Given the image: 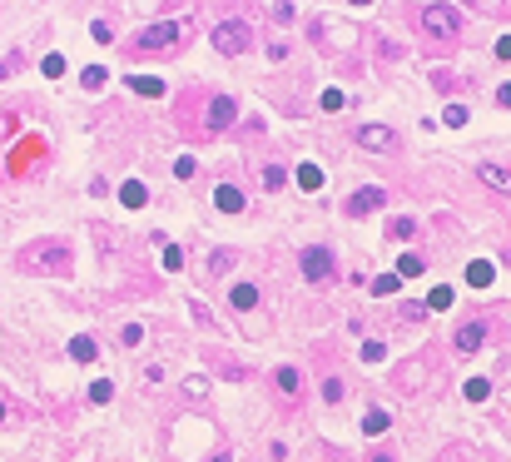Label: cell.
Wrapping results in <instances>:
<instances>
[{"instance_id":"6da1fadb","label":"cell","mask_w":511,"mask_h":462,"mask_svg":"<svg viewBox=\"0 0 511 462\" xmlns=\"http://www.w3.org/2000/svg\"><path fill=\"white\" fill-rule=\"evenodd\" d=\"M20 268H25V273H65V268H70V243H60V238L30 243V248L20 253Z\"/></svg>"},{"instance_id":"7a4b0ae2","label":"cell","mask_w":511,"mask_h":462,"mask_svg":"<svg viewBox=\"0 0 511 462\" xmlns=\"http://www.w3.org/2000/svg\"><path fill=\"white\" fill-rule=\"evenodd\" d=\"M189 35V25H174V20H159V25H149L139 40H134V55H179L174 45Z\"/></svg>"},{"instance_id":"3957f363","label":"cell","mask_w":511,"mask_h":462,"mask_svg":"<svg viewBox=\"0 0 511 462\" xmlns=\"http://www.w3.org/2000/svg\"><path fill=\"white\" fill-rule=\"evenodd\" d=\"M417 20H422V30H427L432 40H442V45H452V40L462 35V10H457V5H427Z\"/></svg>"},{"instance_id":"277c9868","label":"cell","mask_w":511,"mask_h":462,"mask_svg":"<svg viewBox=\"0 0 511 462\" xmlns=\"http://www.w3.org/2000/svg\"><path fill=\"white\" fill-rule=\"evenodd\" d=\"M213 50L218 55H243L248 50V25L243 20H218L213 25Z\"/></svg>"},{"instance_id":"5b68a950","label":"cell","mask_w":511,"mask_h":462,"mask_svg":"<svg viewBox=\"0 0 511 462\" xmlns=\"http://www.w3.org/2000/svg\"><path fill=\"white\" fill-rule=\"evenodd\" d=\"M303 278L308 283H328V278H333V253H328L323 243L303 248Z\"/></svg>"},{"instance_id":"8992f818","label":"cell","mask_w":511,"mask_h":462,"mask_svg":"<svg viewBox=\"0 0 511 462\" xmlns=\"http://www.w3.org/2000/svg\"><path fill=\"white\" fill-rule=\"evenodd\" d=\"M233 119H238V105H233V95H213V100H208V134H223Z\"/></svg>"},{"instance_id":"52a82bcc","label":"cell","mask_w":511,"mask_h":462,"mask_svg":"<svg viewBox=\"0 0 511 462\" xmlns=\"http://www.w3.org/2000/svg\"><path fill=\"white\" fill-rule=\"evenodd\" d=\"M353 139L363 144V149H373V154H393V129H383V124H363V129H353Z\"/></svg>"},{"instance_id":"ba28073f","label":"cell","mask_w":511,"mask_h":462,"mask_svg":"<svg viewBox=\"0 0 511 462\" xmlns=\"http://www.w3.org/2000/svg\"><path fill=\"white\" fill-rule=\"evenodd\" d=\"M373 209H388V189H358L343 199V214H373Z\"/></svg>"},{"instance_id":"9c48e42d","label":"cell","mask_w":511,"mask_h":462,"mask_svg":"<svg viewBox=\"0 0 511 462\" xmlns=\"http://www.w3.org/2000/svg\"><path fill=\"white\" fill-rule=\"evenodd\" d=\"M482 343H487V323H482V318H472V323L457 328V348H462V353H477Z\"/></svg>"},{"instance_id":"30bf717a","label":"cell","mask_w":511,"mask_h":462,"mask_svg":"<svg viewBox=\"0 0 511 462\" xmlns=\"http://www.w3.org/2000/svg\"><path fill=\"white\" fill-rule=\"evenodd\" d=\"M119 204H124V209H144V204H149V189H144L139 179H129V184L119 189Z\"/></svg>"},{"instance_id":"8fae6325","label":"cell","mask_w":511,"mask_h":462,"mask_svg":"<svg viewBox=\"0 0 511 462\" xmlns=\"http://www.w3.org/2000/svg\"><path fill=\"white\" fill-rule=\"evenodd\" d=\"M213 204H218L223 214H238V209H243V194H238L233 184H218V189H213Z\"/></svg>"},{"instance_id":"7c38bea8","label":"cell","mask_w":511,"mask_h":462,"mask_svg":"<svg viewBox=\"0 0 511 462\" xmlns=\"http://www.w3.org/2000/svg\"><path fill=\"white\" fill-rule=\"evenodd\" d=\"M273 383H278V388H283V393H288V398H298V388H303V373H298V368H288V363H283V368H273Z\"/></svg>"},{"instance_id":"4fadbf2b","label":"cell","mask_w":511,"mask_h":462,"mask_svg":"<svg viewBox=\"0 0 511 462\" xmlns=\"http://www.w3.org/2000/svg\"><path fill=\"white\" fill-rule=\"evenodd\" d=\"M95 353H100V348H95L90 333H75V338H70V358H75V363H95Z\"/></svg>"},{"instance_id":"5bb4252c","label":"cell","mask_w":511,"mask_h":462,"mask_svg":"<svg viewBox=\"0 0 511 462\" xmlns=\"http://www.w3.org/2000/svg\"><path fill=\"white\" fill-rule=\"evenodd\" d=\"M492 273H497V268H492L487 258H472V263H467V283H477V288H487V283H492Z\"/></svg>"},{"instance_id":"9a60e30c","label":"cell","mask_w":511,"mask_h":462,"mask_svg":"<svg viewBox=\"0 0 511 462\" xmlns=\"http://www.w3.org/2000/svg\"><path fill=\"white\" fill-rule=\"evenodd\" d=\"M228 303H233V308H253V303H258V288H253V283H233V288H228Z\"/></svg>"},{"instance_id":"2e32d148","label":"cell","mask_w":511,"mask_h":462,"mask_svg":"<svg viewBox=\"0 0 511 462\" xmlns=\"http://www.w3.org/2000/svg\"><path fill=\"white\" fill-rule=\"evenodd\" d=\"M388 423H393V413H388V408L363 413V433H373V438H378V433H388Z\"/></svg>"},{"instance_id":"e0dca14e","label":"cell","mask_w":511,"mask_h":462,"mask_svg":"<svg viewBox=\"0 0 511 462\" xmlns=\"http://www.w3.org/2000/svg\"><path fill=\"white\" fill-rule=\"evenodd\" d=\"M477 174H482V179H487L492 189H507V194H511V174H507V169H502V164H482Z\"/></svg>"},{"instance_id":"ac0fdd59","label":"cell","mask_w":511,"mask_h":462,"mask_svg":"<svg viewBox=\"0 0 511 462\" xmlns=\"http://www.w3.org/2000/svg\"><path fill=\"white\" fill-rule=\"evenodd\" d=\"M323 179H328V174H323L313 159H308V164H298V184H303L308 194H313V189H323Z\"/></svg>"},{"instance_id":"d6986e66","label":"cell","mask_w":511,"mask_h":462,"mask_svg":"<svg viewBox=\"0 0 511 462\" xmlns=\"http://www.w3.org/2000/svg\"><path fill=\"white\" fill-rule=\"evenodd\" d=\"M129 90H134V95H164V80H149V75H129Z\"/></svg>"},{"instance_id":"ffe728a7","label":"cell","mask_w":511,"mask_h":462,"mask_svg":"<svg viewBox=\"0 0 511 462\" xmlns=\"http://www.w3.org/2000/svg\"><path fill=\"white\" fill-rule=\"evenodd\" d=\"M398 288H403L398 273H378V278H373V293H378V298H388V293H398Z\"/></svg>"},{"instance_id":"44dd1931","label":"cell","mask_w":511,"mask_h":462,"mask_svg":"<svg viewBox=\"0 0 511 462\" xmlns=\"http://www.w3.org/2000/svg\"><path fill=\"white\" fill-rule=\"evenodd\" d=\"M462 393H467V403H482V398L492 393V383H487V378H467V388H462Z\"/></svg>"},{"instance_id":"7402d4cb","label":"cell","mask_w":511,"mask_h":462,"mask_svg":"<svg viewBox=\"0 0 511 462\" xmlns=\"http://www.w3.org/2000/svg\"><path fill=\"white\" fill-rule=\"evenodd\" d=\"M40 70H45V80H60V75H65V55H45Z\"/></svg>"},{"instance_id":"603a6c76","label":"cell","mask_w":511,"mask_h":462,"mask_svg":"<svg viewBox=\"0 0 511 462\" xmlns=\"http://www.w3.org/2000/svg\"><path fill=\"white\" fill-rule=\"evenodd\" d=\"M442 308H452V288H432V298H427V313H442Z\"/></svg>"},{"instance_id":"cb8c5ba5","label":"cell","mask_w":511,"mask_h":462,"mask_svg":"<svg viewBox=\"0 0 511 462\" xmlns=\"http://www.w3.org/2000/svg\"><path fill=\"white\" fill-rule=\"evenodd\" d=\"M422 273V258L417 253H403V263H398V278H417Z\"/></svg>"},{"instance_id":"d4e9b609","label":"cell","mask_w":511,"mask_h":462,"mask_svg":"<svg viewBox=\"0 0 511 462\" xmlns=\"http://www.w3.org/2000/svg\"><path fill=\"white\" fill-rule=\"evenodd\" d=\"M104 80H109V75H104L100 65H90V70H85V75H80V85H85V90H100Z\"/></svg>"},{"instance_id":"484cf974","label":"cell","mask_w":511,"mask_h":462,"mask_svg":"<svg viewBox=\"0 0 511 462\" xmlns=\"http://www.w3.org/2000/svg\"><path fill=\"white\" fill-rule=\"evenodd\" d=\"M109 398H114V383H109V378H100V383L90 388V403H109Z\"/></svg>"},{"instance_id":"4316f807","label":"cell","mask_w":511,"mask_h":462,"mask_svg":"<svg viewBox=\"0 0 511 462\" xmlns=\"http://www.w3.org/2000/svg\"><path fill=\"white\" fill-rule=\"evenodd\" d=\"M283 179H288V174H283L278 164H268V169H263V189H283Z\"/></svg>"},{"instance_id":"83f0119b","label":"cell","mask_w":511,"mask_h":462,"mask_svg":"<svg viewBox=\"0 0 511 462\" xmlns=\"http://www.w3.org/2000/svg\"><path fill=\"white\" fill-rule=\"evenodd\" d=\"M383 358H388V348L378 343V338H373V343H363V363H383Z\"/></svg>"},{"instance_id":"f1b7e54d","label":"cell","mask_w":511,"mask_h":462,"mask_svg":"<svg viewBox=\"0 0 511 462\" xmlns=\"http://www.w3.org/2000/svg\"><path fill=\"white\" fill-rule=\"evenodd\" d=\"M343 100H348L343 90H323V110H328V115H333V110H343Z\"/></svg>"},{"instance_id":"f546056e","label":"cell","mask_w":511,"mask_h":462,"mask_svg":"<svg viewBox=\"0 0 511 462\" xmlns=\"http://www.w3.org/2000/svg\"><path fill=\"white\" fill-rule=\"evenodd\" d=\"M174 174H179V179H194V174H199V164H194V154H184V159L174 164Z\"/></svg>"},{"instance_id":"4dcf8cb0","label":"cell","mask_w":511,"mask_h":462,"mask_svg":"<svg viewBox=\"0 0 511 462\" xmlns=\"http://www.w3.org/2000/svg\"><path fill=\"white\" fill-rule=\"evenodd\" d=\"M90 30H95V40H100V45H109V40H114V30H109V20H95Z\"/></svg>"},{"instance_id":"1f68e13d","label":"cell","mask_w":511,"mask_h":462,"mask_svg":"<svg viewBox=\"0 0 511 462\" xmlns=\"http://www.w3.org/2000/svg\"><path fill=\"white\" fill-rule=\"evenodd\" d=\"M442 119H447V124H467V105H447V115H442Z\"/></svg>"},{"instance_id":"d6a6232c","label":"cell","mask_w":511,"mask_h":462,"mask_svg":"<svg viewBox=\"0 0 511 462\" xmlns=\"http://www.w3.org/2000/svg\"><path fill=\"white\" fill-rule=\"evenodd\" d=\"M323 398H328V403H338V398H343V383H338V378H328V383H323Z\"/></svg>"},{"instance_id":"836d02e7","label":"cell","mask_w":511,"mask_h":462,"mask_svg":"<svg viewBox=\"0 0 511 462\" xmlns=\"http://www.w3.org/2000/svg\"><path fill=\"white\" fill-rule=\"evenodd\" d=\"M184 393H189V398H204L208 383H204V378H189V383H184Z\"/></svg>"},{"instance_id":"e575fe53","label":"cell","mask_w":511,"mask_h":462,"mask_svg":"<svg viewBox=\"0 0 511 462\" xmlns=\"http://www.w3.org/2000/svg\"><path fill=\"white\" fill-rule=\"evenodd\" d=\"M412 229H417V224H412V219H393V238H408Z\"/></svg>"},{"instance_id":"d590c367","label":"cell","mask_w":511,"mask_h":462,"mask_svg":"<svg viewBox=\"0 0 511 462\" xmlns=\"http://www.w3.org/2000/svg\"><path fill=\"white\" fill-rule=\"evenodd\" d=\"M164 268H184V253L179 248H164Z\"/></svg>"},{"instance_id":"8d00e7d4","label":"cell","mask_w":511,"mask_h":462,"mask_svg":"<svg viewBox=\"0 0 511 462\" xmlns=\"http://www.w3.org/2000/svg\"><path fill=\"white\" fill-rule=\"evenodd\" d=\"M15 70H20V55H5V60H0V80H5V75H15Z\"/></svg>"},{"instance_id":"74e56055","label":"cell","mask_w":511,"mask_h":462,"mask_svg":"<svg viewBox=\"0 0 511 462\" xmlns=\"http://www.w3.org/2000/svg\"><path fill=\"white\" fill-rule=\"evenodd\" d=\"M119 338H124V343L134 348V343H139V338H144V328H139V323H129V328H124V333H119Z\"/></svg>"},{"instance_id":"f35d334b","label":"cell","mask_w":511,"mask_h":462,"mask_svg":"<svg viewBox=\"0 0 511 462\" xmlns=\"http://www.w3.org/2000/svg\"><path fill=\"white\" fill-rule=\"evenodd\" d=\"M422 313H427V308H422V303H403V318H408V323H417V318H422Z\"/></svg>"},{"instance_id":"ab89813d","label":"cell","mask_w":511,"mask_h":462,"mask_svg":"<svg viewBox=\"0 0 511 462\" xmlns=\"http://www.w3.org/2000/svg\"><path fill=\"white\" fill-rule=\"evenodd\" d=\"M497 55H502V60H511V35H502V40H497Z\"/></svg>"},{"instance_id":"60d3db41","label":"cell","mask_w":511,"mask_h":462,"mask_svg":"<svg viewBox=\"0 0 511 462\" xmlns=\"http://www.w3.org/2000/svg\"><path fill=\"white\" fill-rule=\"evenodd\" d=\"M442 462H472V458H467V453H457V448H452V453H442Z\"/></svg>"},{"instance_id":"b9f144b4","label":"cell","mask_w":511,"mask_h":462,"mask_svg":"<svg viewBox=\"0 0 511 462\" xmlns=\"http://www.w3.org/2000/svg\"><path fill=\"white\" fill-rule=\"evenodd\" d=\"M497 100H502V105H511V85H502V90H497Z\"/></svg>"},{"instance_id":"7bdbcfd3","label":"cell","mask_w":511,"mask_h":462,"mask_svg":"<svg viewBox=\"0 0 511 462\" xmlns=\"http://www.w3.org/2000/svg\"><path fill=\"white\" fill-rule=\"evenodd\" d=\"M368 462H393V453H373V458H368Z\"/></svg>"},{"instance_id":"ee69618b","label":"cell","mask_w":511,"mask_h":462,"mask_svg":"<svg viewBox=\"0 0 511 462\" xmlns=\"http://www.w3.org/2000/svg\"><path fill=\"white\" fill-rule=\"evenodd\" d=\"M208 462H233V458H228V453H218V458H208Z\"/></svg>"},{"instance_id":"f6af8a7d","label":"cell","mask_w":511,"mask_h":462,"mask_svg":"<svg viewBox=\"0 0 511 462\" xmlns=\"http://www.w3.org/2000/svg\"><path fill=\"white\" fill-rule=\"evenodd\" d=\"M0 423H5V403H0Z\"/></svg>"}]
</instances>
